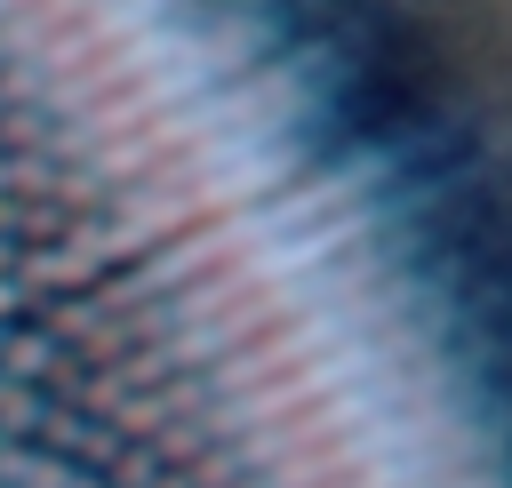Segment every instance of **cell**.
<instances>
[{"instance_id":"obj_1","label":"cell","mask_w":512,"mask_h":488,"mask_svg":"<svg viewBox=\"0 0 512 488\" xmlns=\"http://www.w3.org/2000/svg\"><path fill=\"white\" fill-rule=\"evenodd\" d=\"M288 72L328 152H416L440 136V72L392 0H224Z\"/></svg>"}]
</instances>
